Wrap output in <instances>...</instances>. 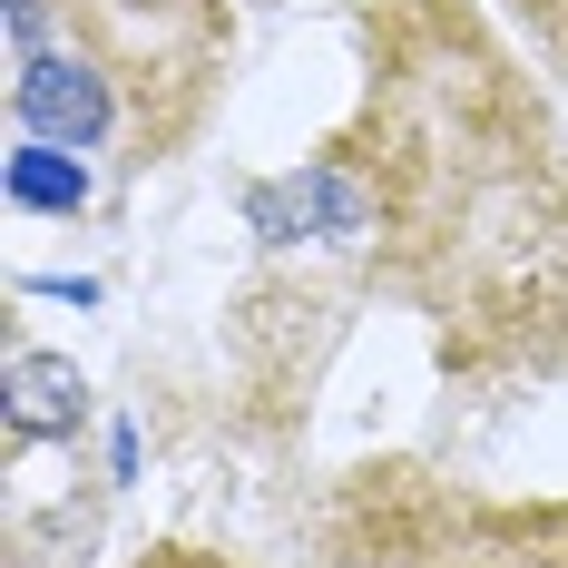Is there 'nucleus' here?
Returning a JSON list of instances; mask_svg holds the SVG:
<instances>
[{
	"label": "nucleus",
	"instance_id": "nucleus-1",
	"mask_svg": "<svg viewBox=\"0 0 568 568\" xmlns=\"http://www.w3.org/2000/svg\"><path fill=\"white\" fill-rule=\"evenodd\" d=\"M363 50L343 158L373 176L383 275L460 383H568V118L470 0L373 10Z\"/></svg>",
	"mask_w": 568,
	"mask_h": 568
},
{
	"label": "nucleus",
	"instance_id": "nucleus-2",
	"mask_svg": "<svg viewBox=\"0 0 568 568\" xmlns=\"http://www.w3.org/2000/svg\"><path fill=\"white\" fill-rule=\"evenodd\" d=\"M314 568H568V500H490L383 460L324 510Z\"/></svg>",
	"mask_w": 568,
	"mask_h": 568
},
{
	"label": "nucleus",
	"instance_id": "nucleus-3",
	"mask_svg": "<svg viewBox=\"0 0 568 568\" xmlns=\"http://www.w3.org/2000/svg\"><path fill=\"white\" fill-rule=\"evenodd\" d=\"M69 50H89L128 99V128L148 158H168L196 128L216 69L235 50V10L226 0H99L89 30H69Z\"/></svg>",
	"mask_w": 568,
	"mask_h": 568
},
{
	"label": "nucleus",
	"instance_id": "nucleus-4",
	"mask_svg": "<svg viewBox=\"0 0 568 568\" xmlns=\"http://www.w3.org/2000/svg\"><path fill=\"white\" fill-rule=\"evenodd\" d=\"M10 118H20L30 138H50V148H99L109 128H128V99H118V79L89 50L59 40V50L10 69Z\"/></svg>",
	"mask_w": 568,
	"mask_h": 568
},
{
	"label": "nucleus",
	"instance_id": "nucleus-5",
	"mask_svg": "<svg viewBox=\"0 0 568 568\" xmlns=\"http://www.w3.org/2000/svg\"><path fill=\"white\" fill-rule=\"evenodd\" d=\"M79 412H89V383H79L59 353H30V343H10V442L79 432Z\"/></svg>",
	"mask_w": 568,
	"mask_h": 568
},
{
	"label": "nucleus",
	"instance_id": "nucleus-6",
	"mask_svg": "<svg viewBox=\"0 0 568 568\" xmlns=\"http://www.w3.org/2000/svg\"><path fill=\"white\" fill-rule=\"evenodd\" d=\"M10 206H30V216H79V206H89V168H79V148L20 138V148H10Z\"/></svg>",
	"mask_w": 568,
	"mask_h": 568
},
{
	"label": "nucleus",
	"instance_id": "nucleus-7",
	"mask_svg": "<svg viewBox=\"0 0 568 568\" xmlns=\"http://www.w3.org/2000/svg\"><path fill=\"white\" fill-rule=\"evenodd\" d=\"M510 10H519V30L539 40V59L568 79V0H510Z\"/></svg>",
	"mask_w": 568,
	"mask_h": 568
},
{
	"label": "nucleus",
	"instance_id": "nucleus-8",
	"mask_svg": "<svg viewBox=\"0 0 568 568\" xmlns=\"http://www.w3.org/2000/svg\"><path fill=\"white\" fill-rule=\"evenodd\" d=\"M148 568H226V559H206V549H158Z\"/></svg>",
	"mask_w": 568,
	"mask_h": 568
}]
</instances>
